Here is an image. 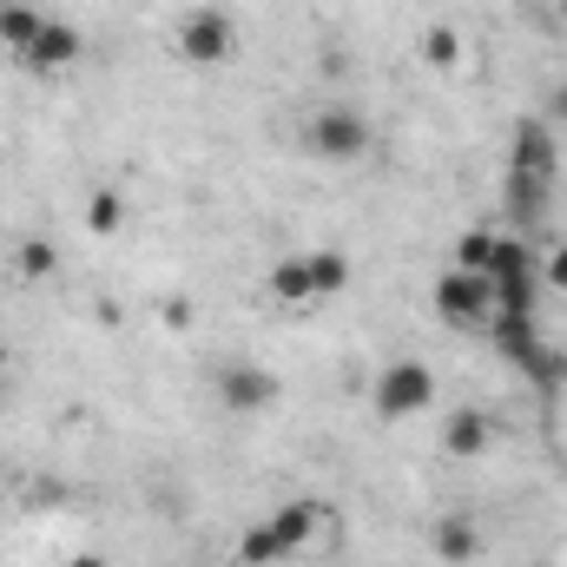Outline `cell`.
<instances>
[{
  "label": "cell",
  "instance_id": "6da1fadb",
  "mask_svg": "<svg viewBox=\"0 0 567 567\" xmlns=\"http://www.w3.org/2000/svg\"><path fill=\"white\" fill-rule=\"evenodd\" d=\"M429 303H435L442 323H455V330H482V323L495 317V284L482 278V271L449 265V271L435 278V290H429Z\"/></svg>",
  "mask_w": 567,
  "mask_h": 567
},
{
  "label": "cell",
  "instance_id": "7a4b0ae2",
  "mask_svg": "<svg viewBox=\"0 0 567 567\" xmlns=\"http://www.w3.org/2000/svg\"><path fill=\"white\" fill-rule=\"evenodd\" d=\"M238 53V20L225 13V7H192L185 20H178V60H192V66H225Z\"/></svg>",
  "mask_w": 567,
  "mask_h": 567
},
{
  "label": "cell",
  "instance_id": "3957f363",
  "mask_svg": "<svg viewBox=\"0 0 567 567\" xmlns=\"http://www.w3.org/2000/svg\"><path fill=\"white\" fill-rule=\"evenodd\" d=\"M429 403H435V370L423 357H403V363H390L377 377V416L403 423V416H423Z\"/></svg>",
  "mask_w": 567,
  "mask_h": 567
},
{
  "label": "cell",
  "instance_id": "277c9868",
  "mask_svg": "<svg viewBox=\"0 0 567 567\" xmlns=\"http://www.w3.org/2000/svg\"><path fill=\"white\" fill-rule=\"evenodd\" d=\"M310 152L330 158V165L363 158V152H370V120H363L357 106H323V113H310Z\"/></svg>",
  "mask_w": 567,
  "mask_h": 567
},
{
  "label": "cell",
  "instance_id": "5b68a950",
  "mask_svg": "<svg viewBox=\"0 0 567 567\" xmlns=\"http://www.w3.org/2000/svg\"><path fill=\"white\" fill-rule=\"evenodd\" d=\"M561 172V145H555V126L542 113L515 120V158H508V178H528V185H555Z\"/></svg>",
  "mask_w": 567,
  "mask_h": 567
},
{
  "label": "cell",
  "instance_id": "8992f818",
  "mask_svg": "<svg viewBox=\"0 0 567 567\" xmlns=\"http://www.w3.org/2000/svg\"><path fill=\"white\" fill-rule=\"evenodd\" d=\"M80 53H86L80 27H73V20H53V13H47V27H40V33H33V47L20 53V66H27V73H40V80H53V73L80 66Z\"/></svg>",
  "mask_w": 567,
  "mask_h": 567
},
{
  "label": "cell",
  "instance_id": "52a82bcc",
  "mask_svg": "<svg viewBox=\"0 0 567 567\" xmlns=\"http://www.w3.org/2000/svg\"><path fill=\"white\" fill-rule=\"evenodd\" d=\"M278 390L284 383L265 370V363H231V370H218V403H225L231 416H258V410H271Z\"/></svg>",
  "mask_w": 567,
  "mask_h": 567
},
{
  "label": "cell",
  "instance_id": "ba28073f",
  "mask_svg": "<svg viewBox=\"0 0 567 567\" xmlns=\"http://www.w3.org/2000/svg\"><path fill=\"white\" fill-rule=\"evenodd\" d=\"M488 442H495V423H488L482 410H455V416H442V449H449L455 462L488 455Z\"/></svg>",
  "mask_w": 567,
  "mask_h": 567
},
{
  "label": "cell",
  "instance_id": "9c48e42d",
  "mask_svg": "<svg viewBox=\"0 0 567 567\" xmlns=\"http://www.w3.org/2000/svg\"><path fill=\"white\" fill-rule=\"evenodd\" d=\"M317 522H323V508H317L310 495H290L278 515H271V535H278L284 555H303V548H310V535H317Z\"/></svg>",
  "mask_w": 567,
  "mask_h": 567
},
{
  "label": "cell",
  "instance_id": "30bf717a",
  "mask_svg": "<svg viewBox=\"0 0 567 567\" xmlns=\"http://www.w3.org/2000/svg\"><path fill=\"white\" fill-rule=\"evenodd\" d=\"M429 548H435V561L468 567L475 555H482V528H475V522H462V515H449V522H435V528H429Z\"/></svg>",
  "mask_w": 567,
  "mask_h": 567
},
{
  "label": "cell",
  "instance_id": "8fae6325",
  "mask_svg": "<svg viewBox=\"0 0 567 567\" xmlns=\"http://www.w3.org/2000/svg\"><path fill=\"white\" fill-rule=\"evenodd\" d=\"M488 284H515V278H542V258L528 251V238H495V251H488V271H482Z\"/></svg>",
  "mask_w": 567,
  "mask_h": 567
},
{
  "label": "cell",
  "instance_id": "7c38bea8",
  "mask_svg": "<svg viewBox=\"0 0 567 567\" xmlns=\"http://www.w3.org/2000/svg\"><path fill=\"white\" fill-rule=\"evenodd\" d=\"M482 330H488V343H495V350H502L508 363H522V357H528V350L542 343V330H535V317H515V310H495V317H488Z\"/></svg>",
  "mask_w": 567,
  "mask_h": 567
},
{
  "label": "cell",
  "instance_id": "4fadbf2b",
  "mask_svg": "<svg viewBox=\"0 0 567 567\" xmlns=\"http://www.w3.org/2000/svg\"><path fill=\"white\" fill-rule=\"evenodd\" d=\"M40 27H47V13H40V7H27V0H7V7H0V47H7L13 60L33 47V33H40Z\"/></svg>",
  "mask_w": 567,
  "mask_h": 567
},
{
  "label": "cell",
  "instance_id": "5bb4252c",
  "mask_svg": "<svg viewBox=\"0 0 567 567\" xmlns=\"http://www.w3.org/2000/svg\"><path fill=\"white\" fill-rule=\"evenodd\" d=\"M515 370H522L528 383H542V390H561V383H567V350H555V343L542 337V343H535V350H528Z\"/></svg>",
  "mask_w": 567,
  "mask_h": 567
},
{
  "label": "cell",
  "instance_id": "9a60e30c",
  "mask_svg": "<svg viewBox=\"0 0 567 567\" xmlns=\"http://www.w3.org/2000/svg\"><path fill=\"white\" fill-rule=\"evenodd\" d=\"M303 265H310V290H317V297H337V290L350 284V258H343L337 245H323V251H303Z\"/></svg>",
  "mask_w": 567,
  "mask_h": 567
},
{
  "label": "cell",
  "instance_id": "2e32d148",
  "mask_svg": "<svg viewBox=\"0 0 567 567\" xmlns=\"http://www.w3.org/2000/svg\"><path fill=\"white\" fill-rule=\"evenodd\" d=\"M265 284H271V297H278V303H310V297H317V290H310V265H303V258H278Z\"/></svg>",
  "mask_w": 567,
  "mask_h": 567
},
{
  "label": "cell",
  "instance_id": "e0dca14e",
  "mask_svg": "<svg viewBox=\"0 0 567 567\" xmlns=\"http://www.w3.org/2000/svg\"><path fill=\"white\" fill-rule=\"evenodd\" d=\"M86 231H93V238L126 231V198H120V192H93V205H86Z\"/></svg>",
  "mask_w": 567,
  "mask_h": 567
},
{
  "label": "cell",
  "instance_id": "ac0fdd59",
  "mask_svg": "<svg viewBox=\"0 0 567 567\" xmlns=\"http://www.w3.org/2000/svg\"><path fill=\"white\" fill-rule=\"evenodd\" d=\"M53 265H60V258H53V245H47V238H27V245L13 251V271H20V284H47V278H53Z\"/></svg>",
  "mask_w": 567,
  "mask_h": 567
},
{
  "label": "cell",
  "instance_id": "d6986e66",
  "mask_svg": "<svg viewBox=\"0 0 567 567\" xmlns=\"http://www.w3.org/2000/svg\"><path fill=\"white\" fill-rule=\"evenodd\" d=\"M238 561H245V567L284 561V548H278V535H271V522H258V528H245V535H238Z\"/></svg>",
  "mask_w": 567,
  "mask_h": 567
},
{
  "label": "cell",
  "instance_id": "ffe728a7",
  "mask_svg": "<svg viewBox=\"0 0 567 567\" xmlns=\"http://www.w3.org/2000/svg\"><path fill=\"white\" fill-rule=\"evenodd\" d=\"M423 60L435 66V73L462 66V33H455V27H429V33H423Z\"/></svg>",
  "mask_w": 567,
  "mask_h": 567
},
{
  "label": "cell",
  "instance_id": "44dd1931",
  "mask_svg": "<svg viewBox=\"0 0 567 567\" xmlns=\"http://www.w3.org/2000/svg\"><path fill=\"white\" fill-rule=\"evenodd\" d=\"M535 303H542V278L495 284V310H515V317H535Z\"/></svg>",
  "mask_w": 567,
  "mask_h": 567
},
{
  "label": "cell",
  "instance_id": "7402d4cb",
  "mask_svg": "<svg viewBox=\"0 0 567 567\" xmlns=\"http://www.w3.org/2000/svg\"><path fill=\"white\" fill-rule=\"evenodd\" d=\"M495 238H502V231L475 225V231H468V238L455 245V265H462V271H488V251H495Z\"/></svg>",
  "mask_w": 567,
  "mask_h": 567
},
{
  "label": "cell",
  "instance_id": "603a6c76",
  "mask_svg": "<svg viewBox=\"0 0 567 567\" xmlns=\"http://www.w3.org/2000/svg\"><path fill=\"white\" fill-rule=\"evenodd\" d=\"M542 284H548V290H567V238L542 258Z\"/></svg>",
  "mask_w": 567,
  "mask_h": 567
},
{
  "label": "cell",
  "instance_id": "cb8c5ba5",
  "mask_svg": "<svg viewBox=\"0 0 567 567\" xmlns=\"http://www.w3.org/2000/svg\"><path fill=\"white\" fill-rule=\"evenodd\" d=\"M542 120H548V126H567V80H561V86H548V100H542Z\"/></svg>",
  "mask_w": 567,
  "mask_h": 567
},
{
  "label": "cell",
  "instance_id": "d4e9b609",
  "mask_svg": "<svg viewBox=\"0 0 567 567\" xmlns=\"http://www.w3.org/2000/svg\"><path fill=\"white\" fill-rule=\"evenodd\" d=\"M60 567H106V561H93V555H73V561H60Z\"/></svg>",
  "mask_w": 567,
  "mask_h": 567
},
{
  "label": "cell",
  "instance_id": "484cf974",
  "mask_svg": "<svg viewBox=\"0 0 567 567\" xmlns=\"http://www.w3.org/2000/svg\"><path fill=\"white\" fill-rule=\"evenodd\" d=\"M555 13H561V27H567V0H555Z\"/></svg>",
  "mask_w": 567,
  "mask_h": 567
},
{
  "label": "cell",
  "instance_id": "4316f807",
  "mask_svg": "<svg viewBox=\"0 0 567 567\" xmlns=\"http://www.w3.org/2000/svg\"><path fill=\"white\" fill-rule=\"evenodd\" d=\"M165 567H185V561H165Z\"/></svg>",
  "mask_w": 567,
  "mask_h": 567
}]
</instances>
